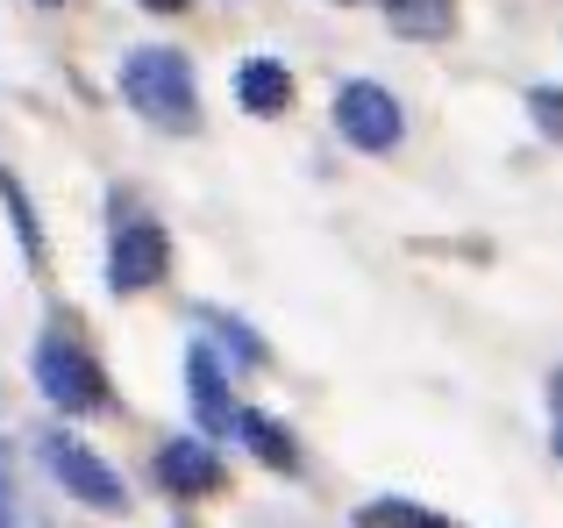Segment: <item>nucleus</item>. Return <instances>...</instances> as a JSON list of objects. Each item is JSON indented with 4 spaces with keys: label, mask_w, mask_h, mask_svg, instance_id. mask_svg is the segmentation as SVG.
<instances>
[{
    "label": "nucleus",
    "mask_w": 563,
    "mask_h": 528,
    "mask_svg": "<svg viewBox=\"0 0 563 528\" xmlns=\"http://www.w3.org/2000/svg\"><path fill=\"white\" fill-rule=\"evenodd\" d=\"M122 94L143 122L157 129H192L200 122V94H192V65L179 51H136L122 65Z\"/></svg>",
    "instance_id": "f257e3e1"
},
{
    "label": "nucleus",
    "mask_w": 563,
    "mask_h": 528,
    "mask_svg": "<svg viewBox=\"0 0 563 528\" xmlns=\"http://www.w3.org/2000/svg\"><path fill=\"white\" fill-rule=\"evenodd\" d=\"M36 386L51 407H65V415H93V407H108V372H100L93 350H79L71 336H43L36 343Z\"/></svg>",
    "instance_id": "f03ea898"
},
{
    "label": "nucleus",
    "mask_w": 563,
    "mask_h": 528,
    "mask_svg": "<svg viewBox=\"0 0 563 528\" xmlns=\"http://www.w3.org/2000/svg\"><path fill=\"white\" fill-rule=\"evenodd\" d=\"M43 464L57 472V486H65L71 501L100 507V515H129V493H122V479H114V464H100L79 436H43Z\"/></svg>",
    "instance_id": "7ed1b4c3"
},
{
    "label": "nucleus",
    "mask_w": 563,
    "mask_h": 528,
    "mask_svg": "<svg viewBox=\"0 0 563 528\" xmlns=\"http://www.w3.org/2000/svg\"><path fill=\"white\" fill-rule=\"evenodd\" d=\"M335 129H343L357 151H393V143L407 136V114H399V100L385 94L378 79H350L343 94H335Z\"/></svg>",
    "instance_id": "20e7f679"
},
{
    "label": "nucleus",
    "mask_w": 563,
    "mask_h": 528,
    "mask_svg": "<svg viewBox=\"0 0 563 528\" xmlns=\"http://www.w3.org/2000/svg\"><path fill=\"white\" fill-rule=\"evenodd\" d=\"M172 272V237L157 222H122L108 243V286L114 293H143Z\"/></svg>",
    "instance_id": "39448f33"
},
{
    "label": "nucleus",
    "mask_w": 563,
    "mask_h": 528,
    "mask_svg": "<svg viewBox=\"0 0 563 528\" xmlns=\"http://www.w3.org/2000/svg\"><path fill=\"white\" fill-rule=\"evenodd\" d=\"M157 479H165V493H179V501H214V493L229 486L214 443H192V436H172V443L157 450Z\"/></svg>",
    "instance_id": "423d86ee"
},
{
    "label": "nucleus",
    "mask_w": 563,
    "mask_h": 528,
    "mask_svg": "<svg viewBox=\"0 0 563 528\" xmlns=\"http://www.w3.org/2000/svg\"><path fill=\"white\" fill-rule=\"evenodd\" d=\"M235 100H243L250 114H286L292 108V72L278 65V57H243V65H235Z\"/></svg>",
    "instance_id": "0eeeda50"
},
{
    "label": "nucleus",
    "mask_w": 563,
    "mask_h": 528,
    "mask_svg": "<svg viewBox=\"0 0 563 528\" xmlns=\"http://www.w3.org/2000/svg\"><path fill=\"white\" fill-rule=\"evenodd\" d=\"M186 378H192V415L207 421V429H221V421H235V400H229V372H221V358L207 343L186 350Z\"/></svg>",
    "instance_id": "6e6552de"
},
{
    "label": "nucleus",
    "mask_w": 563,
    "mask_h": 528,
    "mask_svg": "<svg viewBox=\"0 0 563 528\" xmlns=\"http://www.w3.org/2000/svg\"><path fill=\"white\" fill-rule=\"evenodd\" d=\"M235 429H243V443L257 450L272 472H300V450H292V436L278 429L272 415H250V407H235Z\"/></svg>",
    "instance_id": "1a4fd4ad"
},
{
    "label": "nucleus",
    "mask_w": 563,
    "mask_h": 528,
    "mask_svg": "<svg viewBox=\"0 0 563 528\" xmlns=\"http://www.w3.org/2000/svg\"><path fill=\"white\" fill-rule=\"evenodd\" d=\"M357 528H456V521L435 515V507H413V501H364Z\"/></svg>",
    "instance_id": "9d476101"
},
{
    "label": "nucleus",
    "mask_w": 563,
    "mask_h": 528,
    "mask_svg": "<svg viewBox=\"0 0 563 528\" xmlns=\"http://www.w3.org/2000/svg\"><path fill=\"white\" fill-rule=\"evenodd\" d=\"M385 14L399 22V36H450L456 22L450 0H385Z\"/></svg>",
    "instance_id": "9b49d317"
},
{
    "label": "nucleus",
    "mask_w": 563,
    "mask_h": 528,
    "mask_svg": "<svg viewBox=\"0 0 563 528\" xmlns=\"http://www.w3.org/2000/svg\"><path fill=\"white\" fill-rule=\"evenodd\" d=\"M528 114H536V129L563 151V86H528Z\"/></svg>",
    "instance_id": "f8f14e48"
},
{
    "label": "nucleus",
    "mask_w": 563,
    "mask_h": 528,
    "mask_svg": "<svg viewBox=\"0 0 563 528\" xmlns=\"http://www.w3.org/2000/svg\"><path fill=\"white\" fill-rule=\"evenodd\" d=\"M0 200H8V215H14V229H22V251L29 257H43V237H36V222H29V200H22V186L0 172Z\"/></svg>",
    "instance_id": "ddd939ff"
},
{
    "label": "nucleus",
    "mask_w": 563,
    "mask_h": 528,
    "mask_svg": "<svg viewBox=\"0 0 563 528\" xmlns=\"http://www.w3.org/2000/svg\"><path fill=\"white\" fill-rule=\"evenodd\" d=\"M143 8H157V14H179V8H186V0H143Z\"/></svg>",
    "instance_id": "4468645a"
},
{
    "label": "nucleus",
    "mask_w": 563,
    "mask_h": 528,
    "mask_svg": "<svg viewBox=\"0 0 563 528\" xmlns=\"http://www.w3.org/2000/svg\"><path fill=\"white\" fill-rule=\"evenodd\" d=\"M556 458H563V421H556Z\"/></svg>",
    "instance_id": "2eb2a0df"
}]
</instances>
